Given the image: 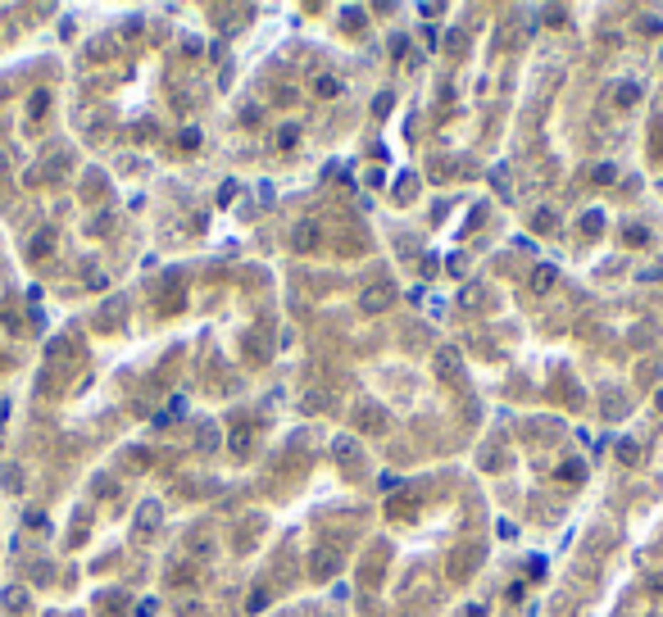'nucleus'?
I'll use <instances>...</instances> for the list:
<instances>
[{
  "instance_id": "10",
  "label": "nucleus",
  "mask_w": 663,
  "mask_h": 617,
  "mask_svg": "<svg viewBox=\"0 0 663 617\" xmlns=\"http://www.w3.org/2000/svg\"><path fill=\"white\" fill-rule=\"evenodd\" d=\"M659 409H663V395H659Z\"/></svg>"
},
{
  "instance_id": "9",
  "label": "nucleus",
  "mask_w": 663,
  "mask_h": 617,
  "mask_svg": "<svg viewBox=\"0 0 663 617\" xmlns=\"http://www.w3.org/2000/svg\"><path fill=\"white\" fill-rule=\"evenodd\" d=\"M332 450H336V454H346V459H354V440H346V436H336V440H332Z\"/></svg>"
},
{
  "instance_id": "4",
  "label": "nucleus",
  "mask_w": 663,
  "mask_h": 617,
  "mask_svg": "<svg viewBox=\"0 0 663 617\" xmlns=\"http://www.w3.org/2000/svg\"><path fill=\"white\" fill-rule=\"evenodd\" d=\"M227 450L237 454V459H245V454H250V427H232V436H227Z\"/></svg>"
},
{
  "instance_id": "3",
  "label": "nucleus",
  "mask_w": 663,
  "mask_h": 617,
  "mask_svg": "<svg viewBox=\"0 0 663 617\" xmlns=\"http://www.w3.org/2000/svg\"><path fill=\"white\" fill-rule=\"evenodd\" d=\"M436 373H441V377H459V373H463L459 350H441V354H436Z\"/></svg>"
},
{
  "instance_id": "5",
  "label": "nucleus",
  "mask_w": 663,
  "mask_h": 617,
  "mask_svg": "<svg viewBox=\"0 0 663 617\" xmlns=\"http://www.w3.org/2000/svg\"><path fill=\"white\" fill-rule=\"evenodd\" d=\"M555 277H559L555 268H536V273H532V281H527V286H532V295H545L550 286H555Z\"/></svg>"
},
{
  "instance_id": "8",
  "label": "nucleus",
  "mask_w": 663,
  "mask_h": 617,
  "mask_svg": "<svg viewBox=\"0 0 663 617\" xmlns=\"http://www.w3.org/2000/svg\"><path fill=\"white\" fill-rule=\"evenodd\" d=\"M296 141H300V128H282L277 132V150H291Z\"/></svg>"
},
{
  "instance_id": "2",
  "label": "nucleus",
  "mask_w": 663,
  "mask_h": 617,
  "mask_svg": "<svg viewBox=\"0 0 663 617\" xmlns=\"http://www.w3.org/2000/svg\"><path fill=\"white\" fill-rule=\"evenodd\" d=\"M391 300H396V286H386V281H382V286L364 291L359 304H364V313H382V308H391Z\"/></svg>"
},
{
  "instance_id": "1",
  "label": "nucleus",
  "mask_w": 663,
  "mask_h": 617,
  "mask_svg": "<svg viewBox=\"0 0 663 617\" xmlns=\"http://www.w3.org/2000/svg\"><path fill=\"white\" fill-rule=\"evenodd\" d=\"M318 241H323V227H318L314 218H300V223L291 227V245H296V250H318Z\"/></svg>"
},
{
  "instance_id": "7",
  "label": "nucleus",
  "mask_w": 663,
  "mask_h": 617,
  "mask_svg": "<svg viewBox=\"0 0 663 617\" xmlns=\"http://www.w3.org/2000/svg\"><path fill=\"white\" fill-rule=\"evenodd\" d=\"M195 445H200V450H218V431L205 422V427H200V436H195Z\"/></svg>"
},
{
  "instance_id": "6",
  "label": "nucleus",
  "mask_w": 663,
  "mask_h": 617,
  "mask_svg": "<svg viewBox=\"0 0 663 617\" xmlns=\"http://www.w3.org/2000/svg\"><path fill=\"white\" fill-rule=\"evenodd\" d=\"M314 91H318V95H327V100H332V95H341L346 86H341V78H318V82H314Z\"/></svg>"
}]
</instances>
